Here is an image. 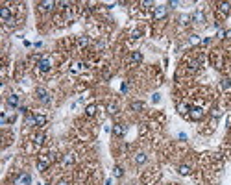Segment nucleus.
Wrapping results in <instances>:
<instances>
[{
	"mask_svg": "<svg viewBox=\"0 0 231 185\" xmlns=\"http://www.w3.org/2000/svg\"><path fill=\"white\" fill-rule=\"evenodd\" d=\"M52 161H54V154H50V152H48V154H41L39 159H37V170H39V172H44Z\"/></svg>",
	"mask_w": 231,
	"mask_h": 185,
	"instance_id": "1",
	"label": "nucleus"
},
{
	"mask_svg": "<svg viewBox=\"0 0 231 185\" xmlns=\"http://www.w3.org/2000/svg\"><path fill=\"white\" fill-rule=\"evenodd\" d=\"M37 67H39L41 72H48V70L52 69V59H50L48 56H43L41 59H39V63H37Z\"/></svg>",
	"mask_w": 231,
	"mask_h": 185,
	"instance_id": "2",
	"label": "nucleus"
},
{
	"mask_svg": "<svg viewBox=\"0 0 231 185\" xmlns=\"http://www.w3.org/2000/svg\"><path fill=\"white\" fill-rule=\"evenodd\" d=\"M203 115H205V111L202 107H190L189 109V119H192V121H202Z\"/></svg>",
	"mask_w": 231,
	"mask_h": 185,
	"instance_id": "3",
	"label": "nucleus"
},
{
	"mask_svg": "<svg viewBox=\"0 0 231 185\" xmlns=\"http://www.w3.org/2000/svg\"><path fill=\"white\" fill-rule=\"evenodd\" d=\"M15 185H32V176L28 172H21L15 178Z\"/></svg>",
	"mask_w": 231,
	"mask_h": 185,
	"instance_id": "4",
	"label": "nucleus"
},
{
	"mask_svg": "<svg viewBox=\"0 0 231 185\" xmlns=\"http://www.w3.org/2000/svg\"><path fill=\"white\" fill-rule=\"evenodd\" d=\"M35 96H37V100H39V102H43V104H48V102H50V95H48V91H46V89H43V87H37Z\"/></svg>",
	"mask_w": 231,
	"mask_h": 185,
	"instance_id": "5",
	"label": "nucleus"
},
{
	"mask_svg": "<svg viewBox=\"0 0 231 185\" xmlns=\"http://www.w3.org/2000/svg\"><path fill=\"white\" fill-rule=\"evenodd\" d=\"M167 17V6H157L155 9H153V19L155 21H161V19H165Z\"/></svg>",
	"mask_w": 231,
	"mask_h": 185,
	"instance_id": "6",
	"label": "nucleus"
},
{
	"mask_svg": "<svg viewBox=\"0 0 231 185\" xmlns=\"http://www.w3.org/2000/svg\"><path fill=\"white\" fill-rule=\"evenodd\" d=\"M126 124H113V130H111V131H113V135H115V137H122V135H124V133H126Z\"/></svg>",
	"mask_w": 231,
	"mask_h": 185,
	"instance_id": "7",
	"label": "nucleus"
},
{
	"mask_svg": "<svg viewBox=\"0 0 231 185\" xmlns=\"http://www.w3.org/2000/svg\"><path fill=\"white\" fill-rule=\"evenodd\" d=\"M83 70H85V65L82 61H74L70 65V72H72V74H80V72H83Z\"/></svg>",
	"mask_w": 231,
	"mask_h": 185,
	"instance_id": "8",
	"label": "nucleus"
},
{
	"mask_svg": "<svg viewBox=\"0 0 231 185\" xmlns=\"http://www.w3.org/2000/svg\"><path fill=\"white\" fill-rule=\"evenodd\" d=\"M218 11H220L222 15H228L231 11V2H220V4H218Z\"/></svg>",
	"mask_w": 231,
	"mask_h": 185,
	"instance_id": "9",
	"label": "nucleus"
},
{
	"mask_svg": "<svg viewBox=\"0 0 231 185\" xmlns=\"http://www.w3.org/2000/svg\"><path fill=\"white\" fill-rule=\"evenodd\" d=\"M19 100H21V98H19L17 95H9V96L6 98V102H8L9 107H19Z\"/></svg>",
	"mask_w": 231,
	"mask_h": 185,
	"instance_id": "10",
	"label": "nucleus"
},
{
	"mask_svg": "<svg viewBox=\"0 0 231 185\" xmlns=\"http://www.w3.org/2000/svg\"><path fill=\"white\" fill-rule=\"evenodd\" d=\"M0 19L2 21H11V11H9V8H0Z\"/></svg>",
	"mask_w": 231,
	"mask_h": 185,
	"instance_id": "11",
	"label": "nucleus"
},
{
	"mask_svg": "<svg viewBox=\"0 0 231 185\" xmlns=\"http://www.w3.org/2000/svg\"><path fill=\"white\" fill-rule=\"evenodd\" d=\"M39 6H41V9H43V11H52V9H54V6H56V2L48 0V2H41Z\"/></svg>",
	"mask_w": 231,
	"mask_h": 185,
	"instance_id": "12",
	"label": "nucleus"
},
{
	"mask_svg": "<svg viewBox=\"0 0 231 185\" xmlns=\"http://www.w3.org/2000/svg\"><path fill=\"white\" fill-rule=\"evenodd\" d=\"M190 19H192L194 22H198V24H203V22H205V17H203V13H202V11H196Z\"/></svg>",
	"mask_w": 231,
	"mask_h": 185,
	"instance_id": "13",
	"label": "nucleus"
},
{
	"mask_svg": "<svg viewBox=\"0 0 231 185\" xmlns=\"http://www.w3.org/2000/svg\"><path fill=\"white\" fill-rule=\"evenodd\" d=\"M105 109H107V113H109V115H117V113H118V105H117L115 102H109Z\"/></svg>",
	"mask_w": 231,
	"mask_h": 185,
	"instance_id": "14",
	"label": "nucleus"
},
{
	"mask_svg": "<svg viewBox=\"0 0 231 185\" xmlns=\"http://www.w3.org/2000/svg\"><path fill=\"white\" fill-rule=\"evenodd\" d=\"M178 172H179L181 176H190V167L189 165H179V167H178Z\"/></svg>",
	"mask_w": 231,
	"mask_h": 185,
	"instance_id": "15",
	"label": "nucleus"
},
{
	"mask_svg": "<svg viewBox=\"0 0 231 185\" xmlns=\"http://www.w3.org/2000/svg\"><path fill=\"white\" fill-rule=\"evenodd\" d=\"M85 115H87V117H94V115H96V105H94V104H89V105L85 107Z\"/></svg>",
	"mask_w": 231,
	"mask_h": 185,
	"instance_id": "16",
	"label": "nucleus"
},
{
	"mask_svg": "<svg viewBox=\"0 0 231 185\" xmlns=\"http://www.w3.org/2000/svg\"><path fill=\"white\" fill-rule=\"evenodd\" d=\"M129 107H131L133 111H143V109H144V104L141 102V100H133V102H131V105H129Z\"/></svg>",
	"mask_w": 231,
	"mask_h": 185,
	"instance_id": "17",
	"label": "nucleus"
},
{
	"mask_svg": "<svg viewBox=\"0 0 231 185\" xmlns=\"http://www.w3.org/2000/svg\"><path fill=\"white\" fill-rule=\"evenodd\" d=\"M146 154H144V152H139V154H137V156H135V163L137 165H143V163H146Z\"/></svg>",
	"mask_w": 231,
	"mask_h": 185,
	"instance_id": "18",
	"label": "nucleus"
},
{
	"mask_svg": "<svg viewBox=\"0 0 231 185\" xmlns=\"http://www.w3.org/2000/svg\"><path fill=\"white\" fill-rule=\"evenodd\" d=\"M44 139H46V135H44L43 131H39V133H35V135H33V143H35V144H43V143H44Z\"/></svg>",
	"mask_w": 231,
	"mask_h": 185,
	"instance_id": "19",
	"label": "nucleus"
},
{
	"mask_svg": "<svg viewBox=\"0 0 231 185\" xmlns=\"http://www.w3.org/2000/svg\"><path fill=\"white\" fill-rule=\"evenodd\" d=\"M220 89H222V91L231 89V80L229 78H222V80H220Z\"/></svg>",
	"mask_w": 231,
	"mask_h": 185,
	"instance_id": "20",
	"label": "nucleus"
},
{
	"mask_svg": "<svg viewBox=\"0 0 231 185\" xmlns=\"http://www.w3.org/2000/svg\"><path fill=\"white\" fill-rule=\"evenodd\" d=\"M26 126H37V121H35V115H26Z\"/></svg>",
	"mask_w": 231,
	"mask_h": 185,
	"instance_id": "21",
	"label": "nucleus"
},
{
	"mask_svg": "<svg viewBox=\"0 0 231 185\" xmlns=\"http://www.w3.org/2000/svg\"><path fill=\"white\" fill-rule=\"evenodd\" d=\"M131 61H133V63H141V61H143V54H141V52H131Z\"/></svg>",
	"mask_w": 231,
	"mask_h": 185,
	"instance_id": "22",
	"label": "nucleus"
},
{
	"mask_svg": "<svg viewBox=\"0 0 231 185\" xmlns=\"http://www.w3.org/2000/svg\"><path fill=\"white\" fill-rule=\"evenodd\" d=\"M35 121H37V128H43L46 124V117L44 115H35Z\"/></svg>",
	"mask_w": 231,
	"mask_h": 185,
	"instance_id": "23",
	"label": "nucleus"
},
{
	"mask_svg": "<svg viewBox=\"0 0 231 185\" xmlns=\"http://www.w3.org/2000/svg\"><path fill=\"white\" fill-rule=\"evenodd\" d=\"M113 176H115V178H122V176H124V168H122V167H115V168H113Z\"/></svg>",
	"mask_w": 231,
	"mask_h": 185,
	"instance_id": "24",
	"label": "nucleus"
},
{
	"mask_svg": "<svg viewBox=\"0 0 231 185\" xmlns=\"http://www.w3.org/2000/svg\"><path fill=\"white\" fill-rule=\"evenodd\" d=\"M74 159H76V157H74V154H67V156H65V159H63V163L65 165H72V163H74Z\"/></svg>",
	"mask_w": 231,
	"mask_h": 185,
	"instance_id": "25",
	"label": "nucleus"
},
{
	"mask_svg": "<svg viewBox=\"0 0 231 185\" xmlns=\"http://www.w3.org/2000/svg\"><path fill=\"white\" fill-rule=\"evenodd\" d=\"M189 43H190V44H200V43H202V39H200V35L192 33V35H190V39H189Z\"/></svg>",
	"mask_w": 231,
	"mask_h": 185,
	"instance_id": "26",
	"label": "nucleus"
},
{
	"mask_svg": "<svg viewBox=\"0 0 231 185\" xmlns=\"http://www.w3.org/2000/svg\"><path fill=\"white\" fill-rule=\"evenodd\" d=\"M178 109H179V113H181V115H189L187 111H189L190 107H187L185 104H179V105H178Z\"/></svg>",
	"mask_w": 231,
	"mask_h": 185,
	"instance_id": "27",
	"label": "nucleus"
},
{
	"mask_svg": "<svg viewBox=\"0 0 231 185\" xmlns=\"http://www.w3.org/2000/svg\"><path fill=\"white\" fill-rule=\"evenodd\" d=\"M89 44V37H80L78 39V46H87Z\"/></svg>",
	"mask_w": 231,
	"mask_h": 185,
	"instance_id": "28",
	"label": "nucleus"
},
{
	"mask_svg": "<svg viewBox=\"0 0 231 185\" xmlns=\"http://www.w3.org/2000/svg\"><path fill=\"white\" fill-rule=\"evenodd\" d=\"M141 35H143V32H141V30H135V32L131 33V39H139Z\"/></svg>",
	"mask_w": 231,
	"mask_h": 185,
	"instance_id": "29",
	"label": "nucleus"
},
{
	"mask_svg": "<svg viewBox=\"0 0 231 185\" xmlns=\"http://www.w3.org/2000/svg\"><path fill=\"white\" fill-rule=\"evenodd\" d=\"M190 17L189 15H183V17H181V24H183V26H187V24H190Z\"/></svg>",
	"mask_w": 231,
	"mask_h": 185,
	"instance_id": "30",
	"label": "nucleus"
},
{
	"mask_svg": "<svg viewBox=\"0 0 231 185\" xmlns=\"http://www.w3.org/2000/svg\"><path fill=\"white\" fill-rule=\"evenodd\" d=\"M152 100H153V102L157 104L159 100H161V95H159V93H153V96H152Z\"/></svg>",
	"mask_w": 231,
	"mask_h": 185,
	"instance_id": "31",
	"label": "nucleus"
},
{
	"mask_svg": "<svg viewBox=\"0 0 231 185\" xmlns=\"http://www.w3.org/2000/svg\"><path fill=\"white\" fill-rule=\"evenodd\" d=\"M141 6H144V8H150V6H152V0H143V2H141Z\"/></svg>",
	"mask_w": 231,
	"mask_h": 185,
	"instance_id": "32",
	"label": "nucleus"
},
{
	"mask_svg": "<svg viewBox=\"0 0 231 185\" xmlns=\"http://www.w3.org/2000/svg\"><path fill=\"white\" fill-rule=\"evenodd\" d=\"M213 117L218 119V117H220V109H214V111H213Z\"/></svg>",
	"mask_w": 231,
	"mask_h": 185,
	"instance_id": "33",
	"label": "nucleus"
},
{
	"mask_svg": "<svg viewBox=\"0 0 231 185\" xmlns=\"http://www.w3.org/2000/svg\"><path fill=\"white\" fill-rule=\"evenodd\" d=\"M209 43H211V39H209V37H207V39H202V44H203V46H207Z\"/></svg>",
	"mask_w": 231,
	"mask_h": 185,
	"instance_id": "34",
	"label": "nucleus"
},
{
	"mask_svg": "<svg viewBox=\"0 0 231 185\" xmlns=\"http://www.w3.org/2000/svg\"><path fill=\"white\" fill-rule=\"evenodd\" d=\"M170 6H172V8H178V6H179V2H176V0H172V2H170Z\"/></svg>",
	"mask_w": 231,
	"mask_h": 185,
	"instance_id": "35",
	"label": "nucleus"
},
{
	"mask_svg": "<svg viewBox=\"0 0 231 185\" xmlns=\"http://www.w3.org/2000/svg\"><path fill=\"white\" fill-rule=\"evenodd\" d=\"M218 37H226V32L224 30H218Z\"/></svg>",
	"mask_w": 231,
	"mask_h": 185,
	"instance_id": "36",
	"label": "nucleus"
},
{
	"mask_svg": "<svg viewBox=\"0 0 231 185\" xmlns=\"http://www.w3.org/2000/svg\"><path fill=\"white\" fill-rule=\"evenodd\" d=\"M58 185H70V183H68V182H65V180H61V182H59Z\"/></svg>",
	"mask_w": 231,
	"mask_h": 185,
	"instance_id": "37",
	"label": "nucleus"
},
{
	"mask_svg": "<svg viewBox=\"0 0 231 185\" xmlns=\"http://www.w3.org/2000/svg\"><path fill=\"white\" fill-rule=\"evenodd\" d=\"M226 37H229V39H231V30H228V32H226Z\"/></svg>",
	"mask_w": 231,
	"mask_h": 185,
	"instance_id": "38",
	"label": "nucleus"
}]
</instances>
